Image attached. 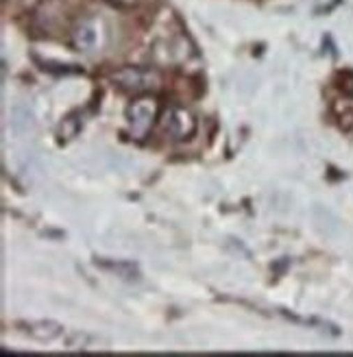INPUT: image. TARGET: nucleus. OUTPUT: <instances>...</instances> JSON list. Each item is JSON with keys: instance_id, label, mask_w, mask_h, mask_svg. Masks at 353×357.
<instances>
[{"instance_id": "obj_1", "label": "nucleus", "mask_w": 353, "mask_h": 357, "mask_svg": "<svg viewBox=\"0 0 353 357\" xmlns=\"http://www.w3.org/2000/svg\"><path fill=\"white\" fill-rule=\"evenodd\" d=\"M160 127L172 139H188L197 131V120L183 107H168L160 118Z\"/></svg>"}, {"instance_id": "obj_2", "label": "nucleus", "mask_w": 353, "mask_h": 357, "mask_svg": "<svg viewBox=\"0 0 353 357\" xmlns=\"http://www.w3.org/2000/svg\"><path fill=\"white\" fill-rule=\"evenodd\" d=\"M114 83H118L120 89L125 92H147V89L155 87L160 83V77L151 70H142V68H125L120 73L114 75Z\"/></svg>"}, {"instance_id": "obj_3", "label": "nucleus", "mask_w": 353, "mask_h": 357, "mask_svg": "<svg viewBox=\"0 0 353 357\" xmlns=\"http://www.w3.org/2000/svg\"><path fill=\"white\" fill-rule=\"evenodd\" d=\"M24 333L35 337V340H40V342H52V340H57V337L63 333V327L57 325V323H52V320H40V323H29V325H22Z\"/></svg>"}, {"instance_id": "obj_4", "label": "nucleus", "mask_w": 353, "mask_h": 357, "mask_svg": "<svg viewBox=\"0 0 353 357\" xmlns=\"http://www.w3.org/2000/svg\"><path fill=\"white\" fill-rule=\"evenodd\" d=\"M129 118H131V127L137 135H144L147 129L151 127V118H153V107L147 100L135 102L129 109Z\"/></svg>"}]
</instances>
